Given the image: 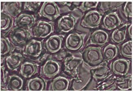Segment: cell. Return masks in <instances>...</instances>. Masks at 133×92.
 I'll list each match as a JSON object with an SVG mask.
<instances>
[{
  "label": "cell",
  "instance_id": "6da1fadb",
  "mask_svg": "<svg viewBox=\"0 0 133 92\" xmlns=\"http://www.w3.org/2000/svg\"><path fill=\"white\" fill-rule=\"evenodd\" d=\"M82 59L83 62L91 68L102 64L104 61L102 50L101 48L97 47H86L83 51Z\"/></svg>",
  "mask_w": 133,
  "mask_h": 92
},
{
  "label": "cell",
  "instance_id": "7a4b0ae2",
  "mask_svg": "<svg viewBox=\"0 0 133 92\" xmlns=\"http://www.w3.org/2000/svg\"><path fill=\"white\" fill-rule=\"evenodd\" d=\"M91 77L90 70L85 66L84 63H83L76 75L72 79L71 90L75 91L82 90L90 82Z\"/></svg>",
  "mask_w": 133,
  "mask_h": 92
},
{
  "label": "cell",
  "instance_id": "3957f363",
  "mask_svg": "<svg viewBox=\"0 0 133 92\" xmlns=\"http://www.w3.org/2000/svg\"><path fill=\"white\" fill-rule=\"evenodd\" d=\"M31 36V33L29 30L17 26L11 29L9 34V39L14 47H21L26 45Z\"/></svg>",
  "mask_w": 133,
  "mask_h": 92
},
{
  "label": "cell",
  "instance_id": "277c9868",
  "mask_svg": "<svg viewBox=\"0 0 133 92\" xmlns=\"http://www.w3.org/2000/svg\"><path fill=\"white\" fill-rule=\"evenodd\" d=\"M39 13L42 17L54 20L60 16V11L55 2H44L41 7Z\"/></svg>",
  "mask_w": 133,
  "mask_h": 92
},
{
  "label": "cell",
  "instance_id": "5b68a950",
  "mask_svg": "<svg viewBox=\"0 0 133 92\" xmlns=\"http://www.w3.org/2000/svg\"><path fill=\"white\" fill-rule=\"evenodd\" d=\"M102 18L100 12L96 10L88 11L83 17L81 25L85 28L95 29L99 26Z\"/></svg>",
  "mask_w": 133,
  "mask_h": 92
},
{
  "label": "cell",
  "instance_id": "8992f818",
  "mask_svg": "<svg viewBox=\"0 0 133 92\" xmlns=\"http://www.w3.org/2000/svg\"><path fill=\"white\" fill-rule=\"evenodd\" d=\"M84 40L81 34L74 32L70 34L66 39L65 47L68 50L77 51L82 48Z\"/></svg>",
  "mask_w": 133,
  "mask_h": 92
},
{
  "label": "cell",
  "instance_id": "52a82bcc",
  "mask_svg": "<svg viewBox=\"0 0 133 92\" xmlns=\"http://www.w3.org/2000/svg\"><path fill=\"white\" fill-rule=\"evenodd\" d=\"M83 63L82 58L71 56L67 57L64 61V72L72 76H75Z\"/></svg>",
  "mask_w": 133,
  "mask_h": 92
},
{
  "label": "cell",
  "instance_id": "ba28073f",
  "mask_svg": "<svg viewBox=\"0 0 133 92\" xmlns=\"http://www.w3.org/2000/svg\"><path fill=\"white\" fill-rule=\"evenodd\" d=\"M60 71V65L52 59L48 60L42 67L41 75L46 78H52L57 75Z\"/></svg>",
  "mask_w": 133,
  "mask_h": 92
},
{
  "label": "cell",
  "instance_id": "9c48e42d",
  "mask_svg": "<svg viewBox=\"0 0 133 92\" xmlns=\"http://www.w3.org/2000/svg\"><path fill=\"white\" fill-rule=\"evenodd\" d=\"M54 27L50 23L39 21L32 29V33L34 37L38 38H45L54 32Z\"/></svg>",
  "mask_w": 133,
  "mask_h": 92
},
{
  "label": "cell",
  "instance_id": "30bf717a",
  "mask_svg": "<svg viewBox=\"0 0 133 92\" xmlns=\"http://www.w3.org/2000/svg\"><path fill=\"white\" fill-rule=\"evenodd\" d=\"M110 68L114 74L124 76L129 73L130 69V62L125 59H117L111 64Z\"/></svg>",
  "mask_w": 133,
  "mask_h": 92
},
{
  "label": "cell",
  "instance_id": "8fae6325",
  "mask_svg": "<svg viewBox=\"0 0 133 92\" xmlns=\"http://www.w3.org/2000/svg\"><path fill=\"white\" fill-rule=\"evenodd\" d=\"M42 51V43L41 41L32 39L24 47V54L27 56L33 58H38Z\"/></svg>",
  "mask_w": 133,
  "mask_h": 92
},
{
  "label": "cell",
  "instance_id": "7c38bea8",
  "mask_svg": "<svg viewBox=\"0 0 133 92\" xmlns=\"http://www.w3.org/2000/svg\"><path fill=\"white\" fill-rule=\"evenodd\" d=\"M75 18L71 15L62 16L57 22V27L60 31L64 33H69L72 31L76 24Z\"/></svg>",
  "mask_w": 133,
  "mask_h": 92
},
{
  "label": "cell",
  "instance_id": "4fadbf2b",
  "mask_svg": "<svg viewBox=\"0 0 133 92\" xmlns=\"http://www.w3.org/2000/svg\"><path fill=\"white\" fill-rule=\"evenodd\" d=\"M122 24V21L116 12L108 13L105 16L103 20V28L109 31L115 29Z\"/></svg>",
  "mask_w": 133,
  "mask_h": 92
},
{
  "label": "cell",
  "instance_id": "5bb4252c",
  "mask_svg": "<svg viewBox=\"0 0 133 92\" xmlns=\"http://www.w3.org/2000/svg\"><path fill=\"white\" fill-rule=\"evenodd\" d=\"M36 23V19L33 15L24 13L20 14L15 18L14 24L17 27L29 30Z\"/></svg>",
  "mask_w": 133,
  "mask_h": 92
},
{
  "label": "cell",
  "instance_id": "9a60e30c",
  "mask_svg": "<svg viewBox=\"0 0 133 92\" xmlns=\"http://www.w3.org/2000/svg\"><path fill=\"white\" fill-rule=\"evenodd\" d=\"M63 39L60 36H51L45 41L44 46L48 52L55 54L59 51L62 47Z\"/></svg>",
  "mask_w": 133,
  "mask_h": 92
},
{
  "label": "cell",
  "instance_id": "2e32d148",
  "mask_svg": "<svg viewBox=\"0 0 133 92\" xmlns=\"http://www.w3.org/2000/svg\"><path fill=\"white\" fill-rule=\"evenodd\" d=\"M109 40V35L103 30H97L94 31L90 36V44L103 46H105Z\"/></svg>",
  "mask_w": 133,
  "mask_h": 92
},
{
  "label": "cell",
  "instance_id": "e0dca14e",
  "mask_svg": "<svg viewBox=\"0 0 133 92\" xmlns=\"http://www.w3.org/2000/svg\"><path fill=\"white\" fill-rule=\"evenodd\" d=\"M24 59L22 54L15 52L11 53L6 58V65L9 69L14 71L21 64Z\"/></svg>",
  "mask_w": 133,
  "mask_h": 92
},
{
  "label": "cell",
  "instance_id": "ac0fdd59",
  "mask_svg": "<svg viewBox=\"0 0 133 92\" xmlns=\"http://www.w3.org/2000/svg\"><path fill=\"white\" fill-rule=\"evenodd\" d=\"M69 79L63 76H58L53 80L49 88V90L52 91H66L69 87Z\"/></svg>",
  "mask_w": 133,
  "mask_h": 92
},
{
  "label": "cell",
  "instance_id": "d6986e66",
  "mask_svg": "<svg viewBox=\"0 0 133 92\" xmlns=\"http://www.w3.org/2000/svg\"><path fill=\"white\" fill-rule=\"evenodd\" d=\"M93 78L95 81H102L109 75L110 69L105 65H98L90 70Z\"/></svg>",
  "mask_w": 133,
  "mask_h": 92
},
{
  "label": "cell",
  "instance_id": "ffe728a7",
  "mask_svg": "<svg viewBox=\"0 0 133 92\" xmlns=\"http://www.w3.org/2000/svg\"><path fill=\"white\" fill-rule=\"evenodd\" d=\"M38 72V66L33 62H25L21 65L20 74L25 78H30Z\"/></svg>",
  "mask_w": 133,
  "mask_h": 92
},
{
  "label": "cell",
  "instance_id": "44dd1931",
  "mask_svg": "<svg viewBox=\"0 0 133 92\" xmlns=\"http://www.w3.org/2000/svg\"><path fill=\"white\" fill-rule=\"evenodd\" d=\"M22 10V3L21 2H6L4 11L13 18L18 17Z\"/></svg>",
  "mask_w": 133,
  "mask_h": 92
},
{
  "label": "cell",
  "instance_id": "7402d4cb",
  "mask_svg": "<svg viewBox=\"0 0 133 92\" xmlns=\"http://www.w3.org/2000/svg\"><path fill=\"white\" fill-rule=\"evenodd\" d=\"M128 24L122 25L114 30L111 35V40L114 44H120L125 40Z\"/></svg>",
  "mask_w": 133,
  "mask_h": 92
},
{
  "label": "cell",
  "instance_id": "603a6c76",
  "mask_svg": "<svg viewBox=\"0 0 133 92\" xmlns=\"http://www.w3.org/2000/svg\"><path fill=\"white\" fill-rule=\"evenodd\" d=\"M46 87V81L43 78L39 77L30 79L27 85V90L29 91H44Z\"/></svg>",
  "mask_w": 133,
  "mask_h": 92
},
{
  "label": "cell",
  "instance_id": "cb8c5ba5",
  "mask_svg": "<svg viewBox=\"0 0 133 92\" xmlns=\"http://www.w3.org/2000/svg\"><path fill=\"white\" fill-rule=\"evenodd\" d=\"M23 80L21 77L17 75H12L8 77L7 83V88L9 90L19 91L23 88Z\"/></svg>",
  "mask_w": 133,
  "mask_h": 92
},
{
  "label": "cell",
  "instance_id": "d4e9b609",
  "mask_svg": "<svg viewBox=\"0 0 133 92\" xmlns=\"http://www.w3.org/2000/svg\"><path fill=\"white\" fill-rule=\"evenodd\" d=\"M14 19L5 12H1V31L8 33L13 26Z\"/></svg>",
  "mask_w": 133,
  "mask_h": 92
},
{
  "label": "cell",
  "instance_id": "484cf974",
  "mask_svg": "<svg viewBox=\"0 0 133 92\" xmlns=\"http://www.w3.org/2000/svg\"><path fill=\"white\" fill-rule=\"evenodd\" d=\"M115 82L116 87L120 90H129L132 88V78L131 75L118 78Z\"/></svg>",
  "mask_w": 133,
  "mask_h": 92
},
{
  "label": "cell",
  "instance_id": "4316f807",
  "mask_svg": "<svg viewBox=\"0 0 133 92\" xmlns=\"http://www.w3.org/2000/svg\"><path fill=\"white\" fill-rule=\"evenodd\" d=\"M118 48L116 45L109 44L104 48L103 52L104 60L107 61H112L117 56Z\"/></svg>",
  "mask_w": 133,
  "mask_h": 92
},
{
  "label": "cell",
  "instance_id": "83f0119b",
  "mask_svg": "<svg viewBox=\"0 0 133 92\" xmlns=\"http://www.w3.org/2000/svg\"><path fill=\"white\" fill-rule=\"evenodd\" d=\"M13 47L10 40L6 37H1V58L11 54Z\"/></svg>",
  "mask_w": 133,
  "mask_h": 92
},
{
  "label": "cell",
  "instance_id": "f1b7e54d",
  "mask_svg": "<svg viewBox=\"0 0 133 92\" xmlns=\"http://www.w3.org/2000/svg\"><path fill=\"white\" fill-rule=\"evenodd\" d=\"M123 2H102L101 3L100 12L101 14L108 11H111L121 7Z\"/></svg>",
  "mask_w": 133,
  "mask_h": 92
},
{
  "label": "cell",
  "instance_id": "f546056e",
  "mask_svg": "<svg viewBox=\"0 0 133 92\" xmlns=\"http://www.w3.org/2000/svg\"><path fill=\"white\" fill-rule=\"evenodd\" d=\"M121 54L122 56L128 59L132 57V41H128L123 44L121 48Z\"/></svg>",
  "mask_w": 133,
  "mask_h": 92
},
{
  "label": "cell",
  "instance_id": "4dcf8cb0",
  "mask_svg": "<svg viewBox=\"0 0 133 92\" xmlns=\"http://www.w3.org/2000/svg\"><path fill=\"white\" fill-rule=\"evenodd\" d=\"M41 2H26L24 4V9L27 11L35 12L41 5Z\"/></svg>",
  "mask_w": 133,
  "mask_h": 92
},
{
  "label": "cell",
  "instance_id": "1f68e13d",
  "mask_svg": "<svg viewBox=\"0 0 133 92\" xmlns=\"http://www.w3.org/2000/svg\"><path fill=\"white\" fill-rule=\"evenodd\" d=\"M98 2H83L79 6V9L83 12L89 10L91 9L95 8L97 6Z\"/></svg>",
  "mask_w": 133,
  "mask_h": 92
},
{
  "label": "cell",
  "instance_id": "d6a6232c",
  "mask_svg": "<svg viewBox=\"0 0 133 92\" xmlns=\"http://www.w3.org/2000/svg\"><path fill=\"white\" fill-rule=\"evenodd\" d=\"M123 12L126 18H131L133 16V2H126L123 8Z\"/></svg>",
  "mask_w": 133,
  "mask_h": 92
},
{
  "label": "cell",
  "instance_id": "836d02e7",
  "mask_svg": "<svg viewBox=\"0 0 133 92\" xmlns=\"http://www.w3.org/2000/svg\"><path fill=\"white\" fill-rule=\"evenodd\" d=\"M8 72L5 69L4 66H2L1 67V86L5 85L7 84L8 78Z\"/></svg>",
  "mask_w": 133,
  "mask_h": 92
},
{
  "label": "cell",
  "instance_id": "e575fe53",
  "mask_svg": "<svg viewBox=\"0 0 133 92\" xmlns=\"http://www.w3.org/2000/svg\"><path fill=\"white\" fill-rule=\"evenodd\" d=\"M66 55V52L64 51H62L57 54L55 57L57 59L62 60H63V59H64Z\"/></svg>",
  "mask_w": 133,
  "mask_h": 92
},
{
  "label": "cell",
  "instance_id": "d590c367",
  "mask_svg": "<svg viewBox=\"0 0 133 92\" xmlns=\"http://www.w3.org/2000/svg\"><path fill=\"white\" fill-rule=\"evenodd\" d=\"M132 29H133V25L132 24H131L127 29L128 33L129 36L131 39H132V37H133L132 36Z\"/></svg>",
  "mask_w": 133,
  "mask_h": 92
}]
</instances>
